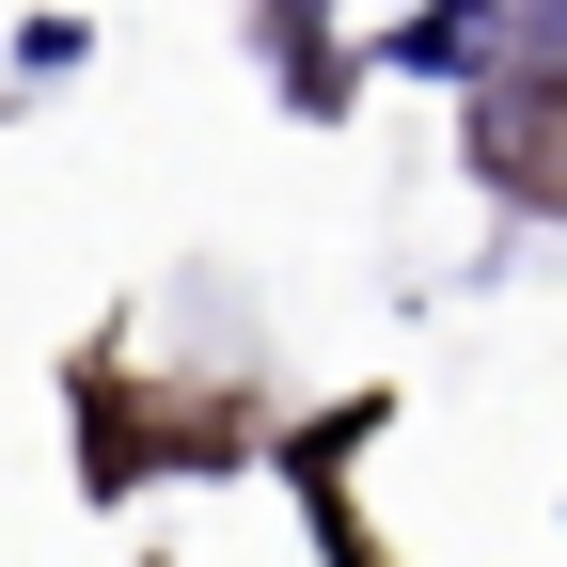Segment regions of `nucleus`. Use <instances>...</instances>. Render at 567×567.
<instances>
[{
  "mask_svg": "<svg viewBox=\"0 0 567 567\" xmlns=\"http://www.w3.org/2000/svg\"><path fill=\"white\" fill-rule=\"evenodd\" d=\"M80 63H95L80 17H32V32H17V80H80Z\"/></svg>",
  "mask_w": 567,
  "mask_h": 567,
  "instance_id": "3",
  "label": "nucleus"
},
{
  "mask_svg": "<svg viewBox=\"0 0 567 567\" xmlns=\"http://www.w3.org/2000/svg\"><path fill=\"white\" fill-rule=\"evenodd\" d=\"M536 80L567 95V0H488V158H505V142L536 126Z\"/></svg>",
  "mask_w": 567,
  "mask_h": 567,
  "instance_id": "1",
  "label": "nucleus"
},
{
  "mask_svg": "<svg viewBox=\"0 0 567 567\" xmlns=\"http://www.w3.org/2000/svg\"><path fill=\"white\" fill-rule=\"evenodd\" d=\"M394 80H442V95H488V0H410V17L379 32Z\"/></svg>",
  "mask_w": 567,
  "mask_h": 567,
  "instance_id": "2",
  "label": "nucleus"
}]
</instances>
